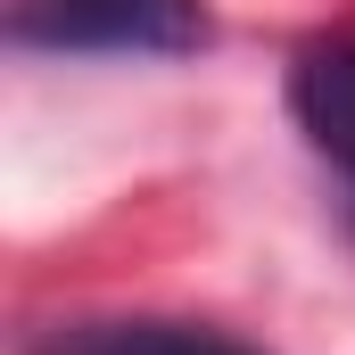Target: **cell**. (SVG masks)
Returning a JSON list of instances; mask_svg holds the SVG:
<instances>
[{"instance_id": "cell-1", "label": "cell", "mask_w": 355, "mask_h": 355, "mask_svg": "<svg viewBox=\"0 0 355 355\" xmlns=\"http://www.w3.org/2000/svg\"><path fill=\"white\" fill-rule=\"evenodd\" d=\"M8 33L25 50H91V58H182L207 42L198 0H17Z\"/></svg>"}, {"instance_id": "cell-2", "label": "cell", "mask_w": 355, "mask_h": 355, "mask_svg": "<svg viewBox=\"0 0 355 355\" xmlns=\"http://www.w3.org/2000/svg\"><path fill=\"white\" fill-rule=\"evenodd\" d=\"M289 116H297L306 149L355 182V33L306 42L289 58Z\"/></svg>"}, {"instance_id": "cell-3", "label": "cell", "mask_w": 355, "mask_h": 355, "mask_svg": "<svg viewBox=\"0 0 355 355\" xmlns=\"http://www.w3.org/2000/svg\"><path fill=\"white\" fill-rule=\"evenodd\" d=\"M25 355H265V347L215 322H182V314H91V322L42 331Z\"/></svg>"}]
</instances>
